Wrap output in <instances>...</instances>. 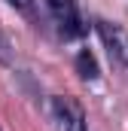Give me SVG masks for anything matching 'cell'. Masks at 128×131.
<instances>
[{"mask_svg": "<svg viewBox=\"0 0 128 131\" xmlns=\"http://www.w3.org/2000/svg\"><path fill=\"white\" fill-rule=\"evenodd\" d=\"M98 31H101V37H104L110 55H116L119 61L128 64V34L122 31V28H116V25H110V21H98Z\"/></svg>", "mask_w": 128, "mask_h": 131, "instance_id": "7a4b0ae2", "label": "cell"}, {"mask_svg": "<svg viewBox=\"0 0 128 131\" xmlns=\"http://www.w3.org/2000/svg\"><path fill=\"white\" fill-rule=\"evenodd\" d=\"M52 113H55L61 131H86V116H82V107H79L76 101L55 98L52 101Z\"/></svg>", "mask_w": 128, "mask_h": 131, "instance_id": "6da1fadb", "label": "cell"}, {"mask_svg": "<svg viewBox=\"0 0 128 131\" xmlns=\"http://www.w3.org/2000/svg\"><path fill=\"white\" fill-rule=\"evenodd\" d=\"M76 70H79V76H86V79H95L98 76V64H95V58H92L89 52H79V55H76Z\"/></svg>", "mask_w": 128, "mask_h": 131, "instance_id": "3957f363", "label": "cell"}, {"mask_svg": "<svg viewBox=\"0 0 128 131\" xmlns=\"http://www.w3.org/2000/svg\"><path fill=\"white\" fill-rule=\"evenodd\" d=\"M12 6H22V9H28V6H31V0H12Z\"/></svg>", "mask_w": 128, "mask_h": 131, "instance_id": "5b68a950", "label": "cell"}, {"mask_svg": "<svg viewBox=\"0 0 128 131\" xmlns=\"http://www.w3.org/2000/svg\"><path fill=\"white\" fill-rule=\"evenodd\" d=\"M49 6H52L55 12H64V15L73 12V0H49Z\"/></svg>", "mask_w": 128, "mask_h": 131, "instance_id": "277c9868", "label": "cell"}]
</instances>
